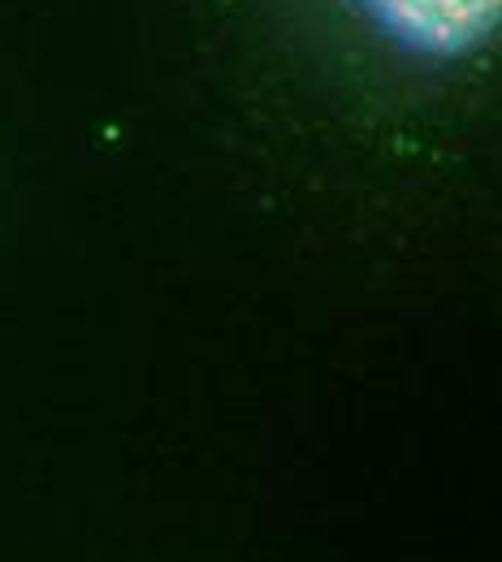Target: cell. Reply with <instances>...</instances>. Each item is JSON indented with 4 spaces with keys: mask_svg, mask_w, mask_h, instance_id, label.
I'll list each match as a JSON object with an SVG mask.
<instances>
[{
    "mask_svg": "<svg viewBox=\"0 0 502 562\" xmlns=\"http://www.w3.org/2000/svg\"><path fill=\"white\" fill-rule=\"evenodd\" d=\"M359 22L399 57L421 66H468L502 26V0H347Z\"/></svg>",
    "mask_w": 502,
    "mask_h": 562,
    "instance_id": "1",
    "label": "cell"
}]
</instances>
